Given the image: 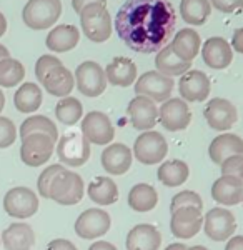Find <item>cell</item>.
Returning <instances> with one entry per match:
<instances>
[{
  "label": "cell",
  "mask_w": 243,
  "mask_h": 250,
  "mask_svg": "<svg viewBox=\"0 0 243 250\" xmlns=\"http://www.w3.org/2000/svg\"><path fill=\"white\" fill-rule=\"evenodd\" d=\"M177 14L168 0H127L115 15V30L133 52L162 50L175 32Z\"/></svg>",
  "instance_id": "6da1fadb"
},
{
  "label": "cell",
  "mask_w": 243,
  "mask_h": 250,
  "mask_svg": "<svg viewBox=\"0 0 243 250\" xmlns=\"http://www.w3.org/2000/svg\"><path fill=\"white\" fill-rule=\"evenodd\" d=\"M80 25L85 37L95 43L107 42L112 35V17L102 3H90L80 12Z\"/></svg>",
  "instance_id": "7a4b0ae2"
},
{
  "label": "cell",
  "mask_w": 243,
  "mask_h": 250,
  "mask_svg": "<svg viewBox=\"0 0 243 250\" xmlns=\"http://www.w3.org/2000/svg\"><path fill=\"white\" fill-rule=\"evenodd\" d=\"M62 14L60 0H28L22 10L23 23L32 30H45L59 20Z\"/></svg>",
  "instance_id": "3957f363"
},
{
  "label": "cell",
  "mask_w": 243,
  "mask_h": 250,
  "mask_svg": "<svg viewBox=\"0 0 243 250\" xmlns=\"http://www.w3.org/2000/svg\"><path fill=\"white\" fill-rule=\"evenodd\" d=\"M85 185L79 173L63 168L50 185V197L59 205H77L83 199Z\"/></svg>",
  "instance_id": "277c9868"
},
{
  "label": "cell",
  "mask_w": 243,
  "mask_h": 250,
  "mask_svg": "<svg viewBox=\"0 0 243 250\" xmlns=\"http://www.w3.org/2000/svg\"><path fill=\"white\" fill-rule=\"evenodd\" d=\"M55 152L60 164L68 167H82L90 159V144L80 132H67L59 137Z\"/></svg>",
  "instance_id": "5b68a950"
},
{
  "label": "cell",
  "mask_w": 243,
  "mask_h": 250,
  "mask_svg": "<svg viewBox=\"0 0 243 250\" xmlns=\"http://www.w3.org/2000/svg\"><path fill=\"white\" fill-rule=\"evenodd\" d=\"M168 154L167 139L155 130H147L137 137L133 144V155L143 165L162 164Z\"/></svg>",
  "instance_id": "8992f818"
},
{
  "label": "cell",
  "mask_w": 243,
  "mask_h": 250,
  "mask_svg": "<svg viewBox=\"0 0 243 250\" xmlns=\"http://www.w3.org/2000/svg\"><path fill=\"white\" fill-rule=\"evenodd\" d=\"M3 210L14 219H30L39 210V195L28 187L10 188L3 195Z\"/></svg>",
  "instance_id": "52a82bcc"
},
{
  "label": "cell",
  "mask_w": 243,
  "mask_h": 250,
  "mask_svg": "<svg viewBox=\"0 0 243 250\" xmlns=\"http://www.w3.org/2000/svg\"><path fill=\"white\" fill-rule=\"evenodd\" d=\"M20 140V160L28 167H40L54 155L55 142L47 134H30Z\"/></svg>",
  "instance_id": "ba28073f"
},
{
  "label": "cell",
  "mask_w": 243,
  "mask_h": 250,
  "mask_svg": "<svg viewBox=\"0 0 243 250\" xmlns=\"http://www.w3.org/2000/svg\"><path fill=\"white\" fill-rule=\"evenodd\" d=\"M75 85L80 90V94L85 97H99L102 95L107 88V77H105V70L94 60H87V62L80 63L75 70Z\"/></svg>",
  "instance_id": "9c48e42d"
},
{
  "label": "cell",
  "mask_w": 243,
  "mask_h": 250,
  "mask_svg": "<svg viewBox=\"0 0 243 250\" xmlns=\"http://www.w3.org/2000/svg\"><path fill=\"white\" fill-rule=\"evenodd\" d=\"M173 85H175V82L172 77H167L157 70L145 72L143 75H140L139 80H135V94L148 97L153 102L163 104L172 95Z\"/></svg>",
  "instance_id": "30bf717a"
},
{
  "label": "cell",
  "mask_w": 243,
  "mask_h": 250,
  "mask_svg": "<svg viewBox=\"0 0 243 250\" xmlns=\"http://www.w3.org/2000/svg\"><path fill=\"white\" fill-rule=\"evenodd\" d=\"M112 219L102 208H87L75 222V233L83 240L100 239L110 230Z\"/></svg>",
  "instance_id": "8fae6325"
},
{
  "label": "cell",
  "mask_w": 243,
  "mask_h": 250,
  "mask_svg": "<svg viewBox=\"0 0 243 250\" xmlns=\"http://www.w3.org/2000/svg\"><path fill=\"white\" fill-rule=\"evenodd\" d=\"M203 230L205 235L213 242H226L237 230V220L230 210L215 207L203 217Z\"/></svg>",
  "instance_id": "7c38bea8"
},
{
  "label": "cell",
  "mask_w": 243,
  "mask_h": 250,
  "mask_svg": "<svg viewBox=\"0 0 243 250\" xmlns=\"http://www.w3.org/2000/svg\"><path fill=\"white\" fill-rule=\"evenodd\" d=\"M82 135L88 140V144L110 145L115 137V128L107 114L94 110L82 119Z\"/></svg>",
  "instance_id": "4fadbf2b"
},
{
  "label": "cell",
  "mask_w": 243,
  "mask_h": 250,
  "mask_svg": "<svg viewBox=\"0 0 243 250\" xmlns=\"http://www.w3.org/2000/svg\"><path fill=\"white\" fill-rule=\"evenodd\" d=\"M203 229V215L202 210L193 207H183L172 212L170 230L180 240H188L195 237Z\"/></svg>",
  "instance_id": "5bb4252c"
},
{
  "label": "cell",
  "mask_w": 243,
  "mask_h": 250,
  "mask_svg": "<svg viewBox=\"0 0 243 250\" xmlns=\"http://www.w3.org/2000/svg\"><path fill=\"white\" fill-rule=\"evenodd\" d=\"M203 117L206 120V124L212 128H215L218 132H225L230 130L235 124H237L238 114H237V107L233 105L230 100L226 99H212L206 104Z\"/></svg>",
  "instance_id": "9a60e30c"
},
{
  "label": "cell",
  "mask_w": 243,
  "mask_h": 250,
  "mask_svg": "<svg viewBox=\"0 0 243 250\" xmlns=\"http://www.w3.org/2000/svg\"><path fill=\"white\" fill-rule=\"evenodd\" d=\"M159 122L168 132L185 130L192 122V112L182 99H168L159 108Z\"/></svg>",
  "instance_id": "2e32d148"
},
{
  "label": "cell",
  "mask_w": 243,
  "mask_h": 250,
  "mask_svg": "<svg viewBox=\"0 0 243 250\" xmlns=\"http://www.w3.org/2000/svg\"><path fill=\"white\" fill-rule=\"evenodd\" d=\"M127 112L132 125L137 130H152L159 122V108H157L155 102L152 99H148V97L137 95L135 99H132Z\"/></svg>",
  "instance_id": "e0dca14e"
},
{
  "label": "cell",
  "mask_w": 243,
  "mask_h": 250,
  "mask_svg": "<svg viewBox=\"0 0 243 250\" xmlns=\"http://www.w3.org/2000/svg\"><path fill=\"white\" fill-rule=\"evenodd\" d=\"M182 100L187 102H203L210 95V79L202 70H188L178 82Z\"/></svg>",
  "instance_id": "ac0fdd59"
},
{
  "label": "cell",
  "mask_w": 243,
  "mask_h": 250,
  "mask_svg": "<svg viewBox=\"0 0 243 250\" xmlns=\"http://www.w3.org/2000/svg\"><path fill=\"white\" fill-rule=\"evenodd\" d=\"M202 59L210 68H215V70L226 68L233 60L232 45L223 37H210L202 47Z\"/></svg>",
  "instance_id": "d6986e66"
},
{
  "label": "cell",
  "mask_w": 243,
  "mask_h": 250,
  "mask_svg": "<svg viewBox=\"0 0 243 250\" xmlns=\"http://www.w3.org/2000/svg\"><path fill=\"white\" fill-rule=\"evenodd\" d=\"M132 150L125 144H110L102 152V167L110 175H123L132 165Z\"/></svg>",
  "instance_id": "ffe728a7"
},
{
  "label": "cell",
  "mask_w": 243,
  "mask_h": 250,
  "mask_svg": "<svg viewBox=\"0 0 243 250\" xmlns=\"http://www.w3.org/2000/svg\"><path fill=\"white\" fill-rule=\"evenodd\" d=\"M5 250H30L35 244V232L25 222L10 224L0 237Z\"/></svg>",
  "instance_id": "44dd1931"
},
{
  "label": "cell",
  "mask_w": 243,
  "mask_h": 250,
  "mask_svg": "<svg viewBox=\"0 0 243 250\" xmlns=\"http://www.w3.org/2000/svg\"><path fill=\"white\" fill-rule=\"evenodd\" d=\"M208 155L213 164L222 165L233 155H243V139L237 134H223L212 140Z\"/></svg>",
  "instance_id": "7402d4cb"
},
{
  "label": "cell",
  "mask_w": 243,
  "mask_h": 250,
  "mask_svg": "<svg viewBox=\"0 0 243 250\" xmlns=\"http://www.w3.org/2000/svg\"><path fill=\"white\" fill-rule=\"evenodd\" d=\"M127 250H159L162 244V233L155 225L139 224L128 232Z\"/></svg>",
  "instance_id": "603a6c76"
},
{
  "label": "cell",
  "mask_w": 243,
  "mask_h": 250,
  "mask_svg": "<svg viewBox=\"0 0 243 250\" xmlns=\"http://www.w3.org/2000/svg\"><path fill=\"white\" fill-rule=\"evenodd\" d=\"M212 197L217 204L226 205V207L238 205L243 199V184L233 177L222 175L212 185Z\"/></svg>",
  "instance_id": "cb8c5ba5"
},
{
  "label": "cell",
  "mask_w": 243,
  "mask_h": 250,
  "mask_svg": "<svg viewBox=\"0 0 243 250\" xmlns=\"http://www.w3.org/2000/svg\"><path fill=\"white\" fill-rule=\"evenodd\" d=\"M107 82L117 87H128L137 80V65L127 57H115L105 68Z\"/></svg>",
  "instance_id": "d4e9b609"
},
{
  "label": "cell",
  "mask_w": 243,
  "mask_h": 250,
  "mask_svg": "<svg viewBox=\"0 0 243 250\" xmlns=\"http://www.w3.org/2000/svg\"><path fill=\"white\" fill-rule=\"evenodd\" d=\"M80 40V32L75 25H68V23H62L52 29L47 35V47L48 50L57 52V54H63L72 48L77 47Z\"/></svg>",
  "instance_id": "484cf974"
},
{
  "label": "cell",
  "mask_w": 243,
  "mask_h": 250,
  "mask_svg": "<svg viewBox=\"0 0 243 250\" xmlns=\"http://www.w3.org/2000/svg\"><path fill=\"white\" fill-rule=\"evenodd\" d=\"M45 90L54 97H68L70 92L75 87V77L72 75V72L67 67L60 65L55 67L54 70H50L48 74L43 77L42 82Z\"/></svg>",
  "instance_id": "4316f807"
},
{
  "label": "cell",
  "mask_w": 243,
  "mask_h": 250,
  "mask_svg": "<svg viewBox=\"0 0 243 250\" xmlns=\"http://www.w3.org/2000/svg\"><path fill=\"white\" fill-rule=\"evenodd\" d=\"M202 47L200 35L192 29H182L172 40L173 52L180 57L183 62H193V59L198 55Z\"/></svg>",
  "instance_id": "83f0119b"
},
{
  "label": "cell",
  "mask_w": 243,
  "mask_h": 250,
  "mask_svg": "<svg viewBox=\"0 0 243 250\" xmlns=\"http://www.w3.org/2000/svg\"><path fill=\"white\" fill-rule=\"evenodd\" d=\"M155 67H157V72L167 75V77H177V75H183L185 72H188L192 63L183 62V60L173 52L172 43H167V45L162 48V50H159V54H157Z\"/></svg>",
  "instance_id": "f1b7e54d"
},
{
  "label": "cell",
  "mask_w": 243,
  "mask_h": 250,
  "mask_svg": "<svg viewBox=\"0 0 243 250\" xmlns=\"http://www.w3.org/2000/svg\"><path fill=\"white\" fill-rule=\"evenodd\" d=\"M87 195L94 204L112 205L119 200V187L110 177H95L88 184Z\"/></svg>",
  "instance_id": "f546056e"
},
{
  "label": "cell",
  "mask_w": 243,
  "mask_h": 250,
  "mask_svg": "<svg viewBox=\"0 0 243 250\" xmlns=\"http://www.w3.org/2000/svg\"><path fill=\"white\" fill-rule=\"evenodd\" d=\"M42 88L32 82L22 83L14 94V105L22 114H34L42 105Z\"/></svg>",
  "instance_id": "4dcf8cb0"
},
{
  "label": "cell",
  "mask_w": 243,
  "mask_h": 250,
  "mask_svg": "<svg viewBox=\"0 0 243 250\" xmlns=\"http://www.w3.org/2000/svg\"><path fill=\"white\" fill-rule=\"evenodd\" d=\"M190 175V168L188 165L183 162V160H167V162L160 164L159 172H157V177L165 187H180L188 180Z\"/></svg>",
  "instance_id": "1f68e13d"
},
{
  "label": "cell",
  "mask_w": 243,
  "mask_h": 250,
  "mask_svg": "<svg viewBox=\"0 0 243 250\" xmlns=\"http://www.w3.org/2000/svg\"><path fill=\"white\" fill-rule=\"evenodd\" d=\"M157 204H159V193L148 184H137L128 192V205L135 212H150L157 207Z\"/></svg>",
  "instance_id": "d6a6232c"
},
{
  "label": "cell",
  "mask_w": 243,
  "mask_h": 250,
  "mask_svg": "<svg viewBox=\"0 0 243 250\" xmlns=\"http://www.w3.org/2000/svg\"><path fill=\"white\" fill-rule=\"evenodd\" d=\"M30 134H47L55 144L59 142V128H57V125L45 115H32L23 120L19 128L20 139H23V137H27Z\"/></svg>",
  "instance_id": "836d02e7"
},
{
  "label": "cell",
  "mask_w": 243,
  "mask_h": 250,
  "mask_svg": "<svg viewBox=\"0 0 243 250\" xmlns=\"http://www.w3.org/2000/svg\"><path fill=\"white\" fill-rule=\"evenodd\" d=\"M212 5L208 0H182L180 15L190 25H203L208 20Z\"/></svg>",
  "instance_id": "e575fe53"
},
{
  "label": "cell",
  "mask_w": 243,
  "mask_h": 250,
  "mask_svg": "<svg viewBox=\"0 0 243 250\" xmlns=\"http://www.w3.org/2000/svg\"><path fill=\"white\" fill-rule=\"evenodd\" d=\"M55 117L60 124L67 125V127L79 124V120L83 117L82 102L75 97H63L55 105Z\"/></svg>",
  "instance_id": "d590c367"
},
{
  "label": "cell",
  "mask_w": 243,
  "mask_h": 250,
  "mask_svg": "<svg viewBox=\"0 0 243 250\" xmlns=\"http://www.w3.org/2000/svg\"><path fill=\"white\" fill-rule=\"evenodd\" d=\"M25 67L17 59H3L0 62V87L12 88L23 82Z\"/></svg>",
  "instance_id": "8d00e7d4"
},
{
  "label": "cell",
  "mask_w": 243,
  "mask_h": 250,
  "mask_svg": "<svg viewBox=\"0 0 243 250\" xmlns=\"http://www.w3.org/2000/svg\"><path fill=\"white\" fill-rule=\"evenodd\" d=\"M183 207H193L202 210L203 208V200H202V197L197 192L182 190L177 195H173L172 204H170V212H175L178 208H183Z\"/></svg>",
  "instance_id": "74e56055"
},
{
  "label": "cell",
  "mask_w": 243,
  "mask_h": 250,
  "mask_svg": "<svg viewBox=\"0 0 243 250\" xmlns=\"http://www.w3.org/2000/svg\"><path fill=\"white\" fill-rule=\"evenodd\" d=\"M63 165L62 164H54V165H48L42 170V173L39 175V180H37V190H39V195L43 197V199H48L50 197V185L54 182V179L59 175L60 172L63 170Z\"/></svg>",
  "instance_id": "f35d334b"
},
{
  "label": "cell",
  "mask_w": 243,
  "mask_h": 250,
  "mask_svg": "<svg viewBox=\"0 0 243 250\" xmlns=\"http://www.w3.org/2000/svg\"><path fill=\"white\" fill-rule=\"evenodd\" d=\"M17 140V127L7 117H0V148H9Z\"/></svg>",
  "instance_id": "ab89813d"
},
{
  "label": "cell",
  "mask_w": 243,
  "mask_h": 250,
  "mask_svg": "<svg viewBox=\"0 0 243 250\" xmlns=\"http://www.w3.org/2000/svg\"><path fill=\"white\" fill-rule=\"evenodd\" d=\"M223 177H233L243 184V155H233L220 165Z\"/></svg>",
  "instance_id": "60d3db41"
},
{
  "label": "cell",
  "mask_w": 243,
  "mask_h": 250,
  "mask_svg": "<svg viewBox=\"0 0 243 250\" xmlns=\"http://www.w3.org/2000/svg\"><path fill=\"white\" fill-rule=\"evenodd\" d=\"M60 65H63L60 59L54 57V55H42V57L37 60V63H35V77H37L39 82H42L48 72Z\"/></svg>",
  "instance_id": "b9f144b4"
},
{
  "label": "cell",
  "mask_w": 243,
  "mask_h": 250,
  "mask_svg": "<svg viewBox=\"0 0 243 250\" xmlns=\"http://www.w3.org/2000/svg\"><path fill=\"white\" fill-rule=\"evenodd\" d=\"M208 2L223 14H233L243 9V0H208Z\"/></svg>",
  "instance_id": "7bdbcfd3"
},
{
  "label": "cell",
  "mask_w": 243,
  "mask_h": 250,
  "mask_svg": "<svg viewBox=\"0 0 243 250\" xmlns=\"http://www.w3.org/2000/svg\"><path fill=\"white\" fill-rule=\"evenodd\" d=\"M45 250H77V247L67 239H54L48 242Z\"/></svg>",
  "instance_id": "ee69618b"
},
{
  "label": "cell",
  "mask_w": 243,
  "mask_h": 250,
  "mask_svg": "<svg viewBox=\"0 0 243 250\" xmlns=\"http://www.w3.org/2000/svg\"><path fill=\"white\" fill-rule=\"evenodd\" d=\"M232 47L235 52L238 54H243V27L242 29H237L233 34V39H232Z\"/></svg>",
  "instance_id": "f6af8a7d"
},
{
  "label": "cell",
  "mask_w": 243,
  "mask_h": 250,
  "mask_svg": "<svg viewBox=\"0 0 243 250\" xmlns=\"http://www.w3.org/2000/svg\"><path fill=\"white\" fill-rule=\"evenodd\" d=\"M90 3H102V5H105L107 0H72V7H74V10L77 14H80L83 7L90 5Z\"/></svg>",
  "instance_id": "bcb514c9"
},
{
  "label": "cell",
  "mask_w": 243,
  "mask_h": 250,
  "mask_svg": "<svg viewBox=\"0 0 243 250\" xmlns=\"http://www.w3.org/2000/svg\"><path fill=\"white\" fill-rule=\"evenodd\" d=\"M225 250H243V235H235L228 239Z\"/></svg>",
  "instance_id": "7dc6e473"
},
{
  "label": "cell",
  "mask_w": 243,
  "mask_h": 250,
  "mask_svg": "<svg viewBox=\"0 0 243 250\" xmlns=\"http://www.w3.org/2000/svg\"><path fill=\"white\" fill-rule=\"evenodd\" d=\"M88 250H117V247L110 242H105V240H97L95 244L90 245Z\"/></svg>",
  "instance_id": "c3c4849f"
},
{
  "label": "cell",
  "mask_w": 243,
  "mask_h": 250,
  "mask_svg": "<svg viewBox=\"0 0 243 250\" xmlns=\"http://www.w3.org/2000/svg\"><path fill=\"white\" fill-rule=\"evenodd\" d=\"M5 30H7V19L3 17V14L0 12V37L5 34Z\"/></svg>",
  "instance_id": "681fc988"
},
{
  "label": "cell",
  "mask_w": 243,
  "mask_h": 250,
  "mask_svg": "<svg viewBox=\"0 0 243 250\" xmlns=\"http://www.w3.org/2000/svg\"><path fill=\"white\" fill-rule=\"evenodd\" d=\"M10 57V52L7 47H3L2 43H0V62H2L3 59H9Z\"/></svg>",
  "instance_id": "f907efd6"
},
{
  "label": "cell",
  "mask_w": 243,
  "mask_h": 250,
  "mask_svg": "<svg viewBox=\"0 0 243 250\" xmlns=\"http://www.w3.org/2000/svg\"><path fill=\"white\" fill-rule=\"evenodd\" d=\"M188 247L185 244H170L165 250H187Z\"/></svg>",
  "instance_id": "816d5d0a"
},
{
  "label": "cell",
  "mask_w": 243,
  "mask_h": 250,
  "mask_svg": "<svg viewBox=\"0 0 243 250\" xmlns=\"http://www.w3.org/2000/svg\"><path fill=\"white\" fill-rule=\"evenodd\" d=\"M3 107H5V95H3V92L0 90V112L3 110Z\"/></svg>",
  "instance_id": "f5cc1de1"
},
{
  "label": "cell",
  "mask_w": 243,
  "mask_h": 250,
  "mask_svg": "<svg viewBox=\"0 0 243 250\" xmlns=\"http://www.w3.org/2000/svg\"><path fill=\"white\" fill-rule=\"evenodd\" d=\"M187 250H208V249L203 247V245H193V247H188Z\"/></svg>",
  "instance_id": "db71d44e"
},
{
  "label": "cell",
  "mask_w": 243,
  "mask_h": 250,
  "mask_svg": "<svg viewBox=\"0 0 243 250\" xmlns=\"http://www.w3.org/2000/svg\"><path fill=\"white\" fill-rule=\"evenodd\" d=\"M0 247H2V242H0Z\"/></svg>",
  "instance_id": "11a10c76"
},
{
  "label": "cell",
  "mask_w": 243,
  "mask_h": 250,
  "mask_svg": "<svg viewBox=\"0 0 243 250\" xmlns=\"http://www.w3.org/2000/svg\"><path fill=\"white\" fill-rule=\"evenodd\" d=\"M242 205H243V199H242Z\"/></svg>",
  "instance_id": "9f6ffc18"
}]
</instances>
